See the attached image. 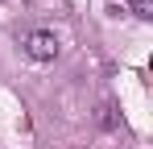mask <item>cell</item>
I'll return each mask as SVG.
<instances>
[{"instance_id":"6da1fadb","label":"cell","mask_w":153,"mask_h":149,"mask_svg":"<svg viewBox=\"0 0 153 149\" xmlns=\"http://www.w3.org/2000/svg\"><path fill=\"white\" fill-rule=\"evenodd\" d=\"M58 50L62 46H58V37H54L50 29H33V33L25 37V54L33 58V62H54Z\"/></svg>"},{"instance_id":"3957f363","label":"cell","mask_w":153,"mask_h":149,"mask_svg":"<svg viewBox=\"0 0 153 149\" xmlns=\"http://www.w3.org/2000/svg\"><path fill=\"white\" fill-rule=\"evenodd\" d=\"M132 4V17L137 21H153V0H128Z\"/></svg>"},{"instance_id":"7a4b0ae2","label":"cell","mask_w":153,"mask_h":149,"mask_svg":"<svg viewBox=\"0 0 153 149\" xmlns=\"http://www.w3.org/2000/svg\"><path fill=\"white\" fill-rule=\"evenodd\" d=\"M95 120H100L103 128H120V116H116L112 104H100V108H95Z\"/></svg>"}]
</instances>
